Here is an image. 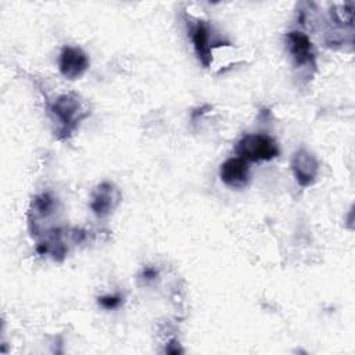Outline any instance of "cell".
Returning a JSON list of instances; mask_svg holds the SVG:
<instances>
[{"label": "cell", "instance_id": "cell-1", "mask_svg": "<svg viewBox=\"0 0 355 355\" xmlns=\"http://www.w3.org/2000/svg\"><path fill=\"white\" fill-rule=\"evenodd\" d=\"M53 119L58 123L57 132L61 137H67L78 125V122L87 115L82 101L76 94L60 96L50 108Z\"/></svg>", "mask_w": 355, "mask_h": 355}, {"label": "cell", "instance_id": "cell-2", "mask_svg": "<svg viewBox=\"0 0 355 355\" xmlns=\"http://www.w3.org/2000/svg\"><path fill=\"white\" fill-rule=\"evenodd\" d=\"M236 154L245 161H269L279 155V147L266 135H245L239 140Z\"/></svg>", "mask_w": 355, "mask_h": 355}, {"label": "cell", "instance_id": "cell-3", "mask_svg": "<svg viewBox=\"0 0 355 355\" xmlns=\"http://www.w3.org/2000/svg\"><path fill=\"white\" fill-rule=\"evenodd\" d=\"M291 168L300 186L306 187L315 183L319 172V164L309 151L298 150L297 153H294L291 159Z\"/></svg>", "mask_w": 355, "mask_h": 355}, {"label": "cell", "instance_id": "cell-4", "mask_svg": "<svg viewBox=\"0 0 355 355\" xmlns=\"http://www.w3.org/2000/svg\"><path fill=\"white\" fill-rule=\"evenodd\" d=\"M121 193L110 182H104L96 187L92 196L90 207L97 216H107L119 204Z\"/></svg>", "mask_w": 355, "mask_h": 355}, {"label": "cell", "instance_id": "cell-5", "mask_svg": "<svg viewBox=\"0 0 355 355\" xmlns=\"http://www.w3.org/2000/svg\"><path fill=\"white\" fill-rule=\"evenodd\" d=\"M219 176L225 184L234 189H241L248 183L250 179L248 162L240 157L229 158L220 165Z\"/></svg>", "mask_w": 355, "mask_h": 355}, {"label": "cell", "instance_id": "cell-6", "mask_svg": "<svg viewBox=\"0 0 355 355\" xmlns=\"http://www.w3.org/2000/svg\"><path fill=\"white\" fill-rule=\"evenodd\" d=\"M60 71L68 79H76L85 73L89 67L86 54L78 47H64L60 54Z\"/></svg>", "mask_w": 355, "mask_h": 355}, {"label": "cell", "instance_id": "cell-7", "mask_svg": "<svg viewBox=\"0 0 355 355\" xmlns=\"http://www.w3.org/2000/svg\"><path fill=\"white\" fill-rule=\"evenodd\" d=\"M288 50L297 62V65L313 64V53H312V43L309 37L298 31H291L286 36Z\"/></svg>", "mask_w": 355, "mask_h": 355}, {"label": "cell", "instance_id": "cell-8", "mask_svg": "<svg viewBox=\"0 0 355 355\" xmlns=\"http://www.w3.org/2000/svg\"><path fill=\"white\" fill-rule=\"evenodd\" d=\"M191 42L200 62L204 67H209L212 61V47L209 43V32L204 21H198L191 28Z\"/></svg>", "mask_w": 355, "mask_h": 355}, {"label": "cell", "instance_id": "cell-9", "mask_svg": "<svg viewBox=\"0 0 355 355\" xmlns=\"http://www.w3.org/2000/svg\"><path fill=\"white\" fill-rule=\"evenodd\" d=\"M98 304L105 308V309H114L121 304V297L119 295H105L98 298Z\"/></svg>", "mask_w": 355, "mask_h": 355}]
</instances>
